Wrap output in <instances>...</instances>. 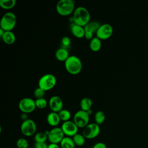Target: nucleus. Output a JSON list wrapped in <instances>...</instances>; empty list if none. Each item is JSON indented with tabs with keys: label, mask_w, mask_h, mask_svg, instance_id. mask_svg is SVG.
<instances>
[{
	"label": "nucleus",
	"mask_w": 148,
	"mask_h": 148,
	"mask_svg": "<svg viewBox=\"0 0 148 148\" xmlns=\"http://www.w3.org/2000/svg\"><path fill=\"white\" fill-rule=\"evenodd\" d=\"M46 120L49 125L54 127H56L60 124L61 121L58 113L53 112H51L47 114Z\"/></svg>",
	"instance_id": "nucleus-16"
},
{
	"label": "nucleus",
	"mask_w": 148,
	"mask_h": 148,
	"mask_svg": "<svg viewBox=\"0 0 148 148\" xmlns=\"http://www.w3.org/2000/svg\"><path fill=\"white\" fill-rule=\"evenodd\" d=\"M57 83L56 76L50 73H47L40 77L38 81V87L40 88L45 91L51 90Z\"/></svg>",
	"instance_id": "nucleus-5"
},
{
	"label": "nucleus",
	"mask_w": 148,
	"mask_h": 148,
	"mask_svg": "<svg viewBox=\"0 0 148 148\" xmlns=\"http://www.w3.org/2000/svg\"><path fill=\"white\" fill-rule=\"evenodd\" d=\"M16 16L14 13L12 12H6L2 17L0 28L5 31H12L16 26Z\"/></svg>",
	"instance_id": "nucleus-4"
},
{
	"label": "nucleus",
	"mask_w": 148,
	"mask_h": 148,
	"mask_svg": "<svg viewBox=\"0 0 148 148\" xmlns=\"http://www.w3.org/2000/svg\"><path fill=\"white\" fill-rule=\"evenodd\" d=\"M22 134L25 136H31L36 134V124L35 122L30 119L22 122L20 126Z\"/></svg>",
	"instance_id": "nucleus-6"
},
{
	"label": "nucleus",
	"mask_w": 148,
	"mask_h": 148,
	"mask_svg": "<svg viewBox=\"0 0 148 148\" xmlns=\"http://www.w3.org/2000/svg\"><path fill=\"white\" fill-rule=\"evenodd\" d=\"M87 112L88 113V114L89 115H91V114H92V110L91 109H90L89 110H88Z\"/></svg>",
	"instance_id": "nucleus-36"
},
{
	"label": "nucleus",
	"mask_w": 148,
	"mask_h": 148,
	"mask_svg": "<svg viewBox=\"0 0 148 148\" xmlns=\"http://www.w3.org/2000/svg\"><path fill=\"white\" fill-rule=\"evenodd\" d=\"M58 114L59 115L61 121H62L64 122L70 120V119L71 117V113L69 112V110L67 109H62L58 113Z\"/></svg>",
	"instance_id": "nucleus-25"
},
{
	"label": "nucleus",
	"mask_w": 148,
	"mask_h": 148,
	"mask_svg": "<svg viewBox=\"0 0 148 148\" xmlns=\"http://www.w3.org/2000/svg\"><path fill=\"white\" fill-rule=\"evenodd\" d=\"M75 4V2L73 0H60L57 3L56 10L60 16H69L74 12Z\"/></svg>",
	"instance_id": "nucleus-3"
},
{
	"label": "nucleus",
	"mask_w": 148,
	"mask_h": 148,
	"mask_svg": "<svg viewBox=\"0 0 148 148\" xmlns=\"http://www.w3.org/2000/svg\"><path fill=\"white\" fill-rule=\"evenodd\" d=\"M92 148H107V146L104 143L99 142L94 144Z\"/></svg>",
	"instance_id": "nucleus-31"
},
{
	"label": "nucleus",
	"mask_w": 148,
	"mask_h": 148,
	"mask_svg": "<svg viewBox=\"0 0 148 148\" xmlns=\"http://www.w3.org/2000/svg\"><path fill=\"white\" fill-rule=\"evenodd\" d=\"M69 56L68 50L62 47L58 49L55 53L56 59L61 62H65Z\"/></svg>",
	"instance_id": "nucleus-17"
},
{
	"label": "nucleus",
	"mask_w": 148,
	"mask_h": 148,
	"mask_svg": "<svg viewBox=\"0 0 148 148\" xmlns=\"http://www.w3.org/2000/svg\"><path fill=\"white\" fill-rule=\"evenodd\" d=\"M29 148H35V147H29Z\"/></svg>",
	"instance_id": "nucleus-37"
},
{
	"label": "nucleus",
	"mask_w": 148,
	"mask_h": 148,
	"mask_svg": "<svg viewBox=\"0 0 148 148\" xmlns=\"http://www.w3.org/2000/svg\"><path fill=\"white\" fill-rule=\"evenodd\" d=\"M1 38L7 45H12L16 41V35L12 31H5Z\"/></svg>",
	"instance_id": "nucleus-18"
},
{
	"label": "nucleus",
	"mask_w": 148,
	"mask_h": 148,
	"mask_svg": "<svg viewBox=\"0 0 148 148\" xmlns=\"http://www.w3.org/2000/svg\"><path fill=\"white\" fill-rule=\"evenodd\" d=\"M16 146L17 148H29V143L26 139L20 138L16 142Z\"/></svg>",
	"instance_id": "nucleus-28"
},
{
	"label": "nucleus",
	"mask_w": 148,
	"mask_h": 148,
	"mask_svg": "<svg viewBox=\"0 0 148 148\" xmlns=\"http://www.w3.org/2000/svg\"><path fill=\"white\" fill-rule=\"evenodd\" d=\"M20 118H21V119L23 120V121H25V120H27L28 119L27 114V113H22V114H21V116H20Z\"/></svg>",
	"instance_id": "nucleus-34"
},
{
	"label": "nucleus",
	"mask_w": 148,
	"mask_h": 148,
	"mask_svg": "<svg viewBox=\"0 0 148 148\" xmlns=\"http://www.w3.org/2000/svg\"><path fill=\"white\" fill-rule=\"evenodd\" d=\"M61 128L66 136L72 138L74 135L77 134L79 127L73 121L69 120L64 122L61 125Z\"/></svg>",
	"instance_id": "nucleus-12"
},
{
	"label": "nucleus",
	"mask_w": 148,
	"mask_h": 148,
	"mask_svg": "<svg viewBox=\"0 0 148 148\" xmlns=\"http://www.w3.org/2000/svg\"><path fill=\"white\" fill-rule=\"evenodd\" d=\"M70 30L72 34L77 38L81 39L84 37L85 31L84 27L74 23H72L70 25Z\"/></svg>",
	"instance_id": "nucleus-15"
},
{
	"label": "nucleus",
	"mask_w": 148,
	"mask_h": 148,
	"mask_svg": "<svg viewBox=\"0 0 148 148\" xmlns=\"http://www.w3.org/2000/svg\"><path fill=\"white\" fill-rule=\"evenodd\" d=\"M101 24L99 22L96 21H90L88 24H87L84 27V38L88 40H91L94 37V34L96 33L98 28Z\"/></svg>",
	"instance_id": "nucleus-13"
},
{
	"label": "nucleus",
	"mask_w": 148,
	"mask_h": 148,
	"mask_svg": "<svg viewBox=\"0 0 148 148\" xmlns=\"http://www.w3.org/2000/svg\"><path fill=\"white\" fill-rule=\"evenodd\" d=\"M49 106L52 112L58 113L63 108L62 100L59 96H52L49 101Z\"/></svg>",
	"instance_id": "nucleus-14"
},
{
	"label": "nucleus",
	"mask_w": 148,
	"mask_h": 148,
	"mask_svg": "<svg viewBox=\"0 0 148 148\" xmlns=\"http://www.w3.org/2000/svg\"><path fill=\"white\" fill-rule=\"evenodd\" d=\"M65 135L61 127H54L49 131L47 135L49 141L51 143H60Z\"/></svg>",
	"instance_id": "nucleus-11"
},
{
	"label": "nucleus",
	"mask_w": 148,
	"mask_h": 148,
	"mask_svg": "<svg viewBox=\"0 0 148 148\" xmlns=\"http://www.w3.org/2000/svg\"><path fill=\"white\" fill-rule=\"evenodd\" d=\"M47 148H60V147L58 144L50 143L49 145H48Z\"/></svg>",
	"instance_id": "nucleus-33"
},
{
	"label": "nucleus",
	"mask_w": 148,
	"mask_h": 148,
	"mask_svg": "<svg viewBox=\"0 0 148 148\" xmlns=\"http://www.w3.org/2000/svg\"><path fill=\"white\" fill-rule=\"evenodd\" d=\"M5 32V31L3 29H2V28H0V36H1V38H2V36L3 35Z\"/></svg>",
	"instance_id": "nucleus-35"
},
{
	"label": "nucleus",
	"mask_w": 148,
	"mask_h": 148,
	"mask_svg": "<svg viewBox=\"0 0 148 148\" xmlns=\"http://www.w3.org/2000/svg\"><path fill=\"white\" fill-rule=\"evenodd\" d=\"M105 120V113L101 110L97 112L94 115V120L95 123L99 125L102 124Z\"/></svg>",
	"instance_id": "nucleus-26"
},
{
	"label": "nucleus",
	"mask_w": 148,
	"mask_h": 148,
	"mask_svg": "<svg viewBox=\"0 0 148 148\" xmlns=\"http://www.w3.org/2000/svg\"><path fill=\"white\" fill-rule=\"evenodd\" d=\"M100 133L99 125L95 123H89L83 128L82 134L86 139H91L96 138Z\"/></svg>",
	"instance_id": "nucleus-9"
},
{
	"label": "nucleus",
	"mask_w": 148,
	"mask_h": 148,
	"mask_svg": "<svg viewBox=\"0 0 148 148\" xmlns=\"http://www.w3.org/2000/svg\"><path fill=\"white\" fill-rule=\"evenodd\" d=\"M102 47L101 40L97 37H94L90 42V48L91 51L97 52L99 51Z\"/></svg>",
	"instance_id": "nucleus-19"
},
{
	"label": "nucleus",
	"mask_w": 148,
	"mask_h": 148,
	"mask_svg": "<svg viewBox=\"0 0 148 148\" xmlns=\"http://www.w3.org/2000/svg\"><path fill=\"white\" fill-rule=\"evenodd\" d=\"M72 139L74 142L75 146H77L79 147L83 146L86 141V138L83 135V134H80L78 133L72 137Z\"/></svg>",
	"instance_id": "nucleus-23"
},
{
	"label": "nucleus",
	"mask_w": 148,
	"mask_h": 148,
	"mask_svg": "<svg viewBox=\"0 0 148 148\" xmlns=\"http://www.w3.org/2000/svg\"><path fill=\"white\" fill-rule=\"evenodd\" d=\"M45 94V91L39 87H37L34 92V95L36 99L43 98Z\"/></svg>",
	"instance_id": "nucleus-29"
},
{
	"label": "nucleus",
	"mask_w": 148,
	"mask_h": 148,
	"mask_svg": "<svg viewBox=\"0 0 148 148\" xmlns=\"http://www.w3.org/2000/svg\"><path fill=\"white\" fill-rule=\"evenodd\" d=\"M61 44L62 47L66 49V47H69L71 45V39L67 36H64L61 39Z\"/></svg>",
	"instance_id": "nucleus-30"
},
{
	"label": "nucleus",
	"mask_w": 148,
	"mask_h": 148,
	"mask_svg": "<svg viewBox=\"0 0 148 148\" xmlns=\"http://www.w3.org/2000/svg\"><path fill=\"white\" fill-rule=\"evenodd\" d=\"M48 139L47 135L44 132H39L35 134L34 140L35 143H44Z\"/></svg>",
	"instance_id": "nucleus-24"
},
{
	"label": "nucleus",
	"mask_w": 148,
	"mask_h": 148,
	"mask_svg": "<svg viewBox=\"0 0 148 148\" xmlns=\"http://www.w3.org/2000/svg\"><path fill=\"white\" fill-rule=\"evenodd\" d=\"M61 148H75V145L72 138L69 136H64L60 142Z\"/></svg>",
	"instance_id": "nucleus-21"
},
{
	"label": "nucleus",
	"mask_w": 148,
	"mask_h": 148,
	"mask_svg": "<svg viewBox=\"0 0 148 148\" xmlns=\"http://www.w3.org/2000/svg\"><path fill=\"white\" fill-rule=\"evenodd\" d=\"M81 110L87 112L91 109L92 106V102L91 99L88 97H85L82 99L80 102Z\"/></svg>",
	"instance_id": "nucleus-20"
},
{
	"label": "nucleus",
	"mask_w": 148,
	"mask_h": 148,
	"mask_svg": "<svg viewBox=\"0 0 148 148\" xmlns=\"http://www.w3.org/2000/svg\"><path fill=\"white\" fill-rule=\"evenodd\" d=\"M35 101L31 98L25 97L21 99L18 103V108L22 113H30L36 108Z\"/></svg>",
	"instance_id": "nucleus-8"
},
{
	"label": "nucleus",
	"mask_w": 148,
	"mask_h": 148,
	"mask_svg": "<svg viewBox=\"0 0 148 148\" xmlns=\"http://www.w3.org/2000/svg\"><path fill=\"white\" fill-rule=\"evenodd\" d=\"M73 21L74 23L84 27L90 21V14L87 9L83 6L76 8L72 16Z\"/></svg>",
	"instance_id": "nucleus-1"
},
{
	"label": "nucleus",
	"mask_w": 148,
	"mask_h": 148,
	"mask_svg": "<svg viewBox=\"0 0 148 148\" xmlns=\"http://www.w3.org/2000/svg\"><path fill=\"white\" fill-rule=\"evenodd\" d=\"M75 148H76V147H75Z\"/></svg>",
	"instance_id": "nucleus-38"
},
{
	"label": "nucleus",
	"mask_w": 148,
	"mask_h": 148,
	"mask_svg": "<svg viewBox=\"0 0 148 148\" xmlns=\"http://www.w3.org/2000/svg\"><path fill=\"white\" fill-rule=\"evenodd\" d=\"M48 145L46 142L44 143H35L34 145L35 148H47Z\"/></svg>",
	"instance_id": "nucleus-32"
},
{
	"label": "nucleus",
	"mask_w": 148,
	"mask_h": 148,
	"mask_svg": "<svg viewBox=\"0 0 148 148\" xmlns=\"http://www.w3.org/2000/svg\"><path fill=\"white\" fill-rule=\"evenodd\" d=\"M90 115L86 111L79 110L73 116V121L79 128H84L89 124Z\"/></svg>",
	"instance_id": "nucleus-7"
},
{
	"label": "nucleus",
	"mask_w": 148,
	"mask_h": 148,
	"mask_svg": "<svg viewBox=\"0 0 148 148\" xmlns=\"http://www.w3.org/2000/svg\"><path fill=\"white\" fill-rule=\"evenodd\" d=\"M35 104L36 108L42 109H45L47 106V105H49V102H47L45 98H42L36 99L35 100Z\"/></svg>",
	"instance_id": "nucleus-27"
},
{
	"label": "nucleus",
	"mask_w": 148,
	"mask_h": 148,
	"mask_svg": "<svg viewBox=\"0 0 148 148\" xmlns=\"http://www.w3.org/2000/svg\"><path fill=\"white\" fill-rule=\"evenodd\" d=\"M113 32V29L111 25L109 24L105 23L101 24L95 35L96 37L101 40H106L110 38Z\"/></svg>",
	"instance_id": "nucleus-10"
},
{
	"label": "nucleus",
	"mask_w": 148,
	"mask_h": 148,
	"mask_svg": "<svg viewBox=\"0 0 148 148\" xmlns=\"http://www.w3.org/2000/svg\"><path fill=\"white\" fill-rule=\"evenodd\" d=\"M64 64L66 71L73 75L79 74L82 69V61L76 56H70Z\"/></svg>",
	"instance_id": "nucleus-2"
},
{
	"label": "nucleus",
	"mask_w": 148,
	"mask_h": 148,
	"mask_svg": "<svg viewBox=\"0 0 148 148\" xmlns=\"http://www.w3.org/2000/svg\"><path fill=\"white\" fill-rule=\"evenodd\" d=\"M16 4V0H1L0 6L2 9L9 10L15 6Z\"/></svg>",
	"instance_id": "nucleus-22"
}]
</instances>
